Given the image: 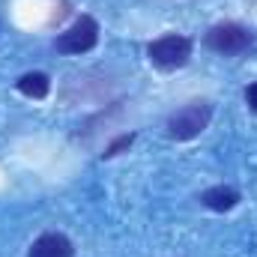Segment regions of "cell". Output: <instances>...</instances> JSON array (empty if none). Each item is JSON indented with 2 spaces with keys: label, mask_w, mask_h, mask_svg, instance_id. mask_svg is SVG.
I'll list each match as a JSON object with an SVG mask.
<instances>
[{
  "label": "cell",
  "mask_w": 257,
  "mask_h": 257,
  "mask_svg": "<svg viewBox=\"0 0 257 257\" xmlns=\"http://www.w3.org/2000/svg\"><path fill=\"white\" fill-rule=\"evenodd\" d=\"M245 102H248V108L257 114V81L254 84H248V90H245Z\"/></svg>",
  "instance_id": "cell-9"
},
{
  "label": "cell",
  "mask_w": 257,
  "mask_h": 257,
  "mask_svg": "<svg viewBox=\"0 0 257 257\" xmlns=\"http://www.w3.org/2000/svg\"><path fill=\"white\" fill-rule=\"evenodd\" d=\"M203 42H206V48L215 51V54L236 57V54L248 51L251 33H248V27H242V24H236V21H221V24H215V27L206 30Z\"/></svg>",
  "instance_id": "cell-3"
},
{
  "label": "cell",
  "mask_w": 257,
  "mask_h": 257,
  "mask_svg": "<svg viewBox=\"0 0 257 257\" xmlns=\"http://www.w3.org/2000/svg\"><path fill=\"white\" fill-rule=\"evenodd\" d=\"M200 203L212 212H230L236 203H239V192L233 186H212L200 194Z\"/></svg>",
  "instance_id": "cell-6"
},
{
  "label": "cell",
  "mask_w": 257,
  "mask_h": 257,
  "mask_svg": "<svg viewBox=\"0 0 257 257\" xmlns=\"http://www.w3.org/2000/svg\"><path fill=\"white\" fill-rule=\"evenodd\" d=\"M96 42H99V21L93 15H81L72 21L69 30L54 39V48L60 54H87L96 48Z\"/></svg>",
  "instance_id": "cell-4"
},
{
  "label": "cell",
  "mask_w": 257,
  "mask_h": 257,
  "mask_svg": "<svg viewBox=\"0 0 257 257\" xmlns=\"http://www.w3.org/2000/svg\"><path fill=\"white\" fill-rule=\"evenodd\" d=\"M75 248L69 242V236L63 233H42L39 239H33L27 257H72Z\"/></svg>",
  "instance_id": "cell-5"
},
{
  "label": "cell",
  "mask_w": 257,
  "mask_h": 257,
  "mask_svg": "<svg viewBox=\"0 0 257 257\" xmlns=\"http://www.w3.org/2000/svg\"><path fill=\"white\" fill-rule=\"evenodd\" d=\"M147 57L156 69H165V72L183 69L192 57V39L180 36V33H165V36H159L156 42L147 45Z\"/></svg>",
  "instance_id": "cell-1"
},
{
  "label": "cell",
  "mask_w": 257,
  "mask_h": 257,
  "mask_svg": "<svg viewBox=\"0 0 257 257\" xmlns=\"http://www.w3.org/2000/svg\"><path fill=\"white\" fill-rule=\"evenodd\" d=\"M18 93H24L27 99H45L51 93V78L45 72H24L18 81H15Z\"/></svg>",
  "instance_id": "cell-7"
},
{
  "label": "cell",
  "mask_w": 257,
  "mask_h": 257,
  "mask_svg": "<svg viewBox=\"0 0 257 257\" xmlns=\"http://www.w3.org/2000/svg\"><path fill=\"white\" fill-rule=\"evenodd\" d=\"M212 120V105L209 102H189L180 111L168 117V138L174 141H192L197 138Z\"/></svg>",
  "instance_id": "cell-2"
},
{
  "label": "cell",
  "mask_w": 257,
  "mask_h": 257,
  "mask_svg": "<svg viewBox=\"0 0 257 257\" xmlns=\"http://www.w3.org/2000/svg\"><path fill=\"white\" fill-rule=\"evenodd\" d=\"M135 144V135L132 132H126V135H120V138H114L108 147H105V153H102V159H114V156H120L123 150H128Z\"/></svg>",
  "instance_id": "cell-8"
}]
</instances>
